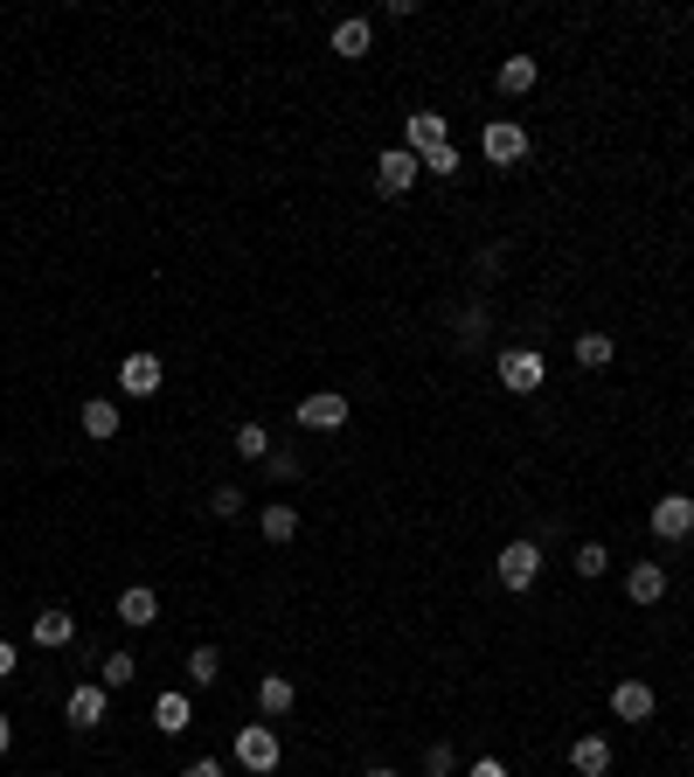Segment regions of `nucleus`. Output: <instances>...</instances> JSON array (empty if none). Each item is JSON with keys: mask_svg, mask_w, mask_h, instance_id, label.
Instances as JSON below:
<instances>
[{"mask_svg": "<svg viewBox=\"0 0 694 777\" xmlns=\"http://www.w3.org/2000/svg\"><path fill=\"white\" fill-rule=\"evenodd\" d=\"M494 577L521 598V590H535V577H542V549H535V541H507L500 562H494Z\"/></svg>", "mask_w": 694, "mask_h": 777, "instance_id": "f257e3e1", "label": "nucleus"}, {"mask_svg": "<svg viewBox=\"0 0 694 777\" xmlns=\"http://www.w3.org/2000/svg\"><path fill=\"white\" fill-rule=\"evenodd\" d=\"M278 757H286V749H278L271 722H244V729H237V764L244 770H278Z\"/></svg>", "mask_w": 694, "mask_h": 777, "instance_id": "f03ea898", "label": "nucleus"}, {"mask_svg": "<svg viewBox=\"0 0 694 777\" xmlns=\"http://www.w3.org/2000/svg\"><path fill=\"white\" fill-rule=\"evenodd\" d=\"M417 174H424V160H417L410 146L375 153V188H382V195H410V188H417Z\"/></svg>", "mask_w": 694, "mask_h": 777, "instance_id": "7ed1b4c3", "label": "nucleus"}, {"mask_svg": "<svg viewBox=\"0 0 694 777\" xmlns=\"http://www.w3.org/2000/svg\"><path fill=\"white\" fill-rule=\"evenodd\" d=\"M479 146H486V160H494V167H521V160H528V133H521L514 118H494V125L479 133Z\"/></svg>", "mask_w": 694, "mask_h": 777, "instance_id": "20e7f679", "label": "nucleus"}, {"mask_svg": "<svg viewBox=\"0 0 694 777\" xmlns=\"http://www.w3.org/2000/svg\"><path fill=\"white\" fill-rule=\"evenodd\" d=\"M542 375H549V361L535 354V348H507V354H500V382L514 388V396H528V388H542Z\"/></svg>", "mask_w": 694, "mask_h": 777, "instance_id": "39448f33", "label": "nucleus"}, {"mask_svg": "<svg viewBox=\"0 0 694 777\" xmlns=\"http://www.w3.org/2000/svg\"><path fill=\"white\" fill-rule=\"evenodd\" d=\"M403 146L417 153V160H424V153H438V146H452L445 112H410V118H403Z\"/></svg>", "mask_w": 694, "mask_h": 777, "instance_id": "423d86ee", "label": "nucleus"}, {"mask_svg": "<svg viewBox=\"0 0 694 777\" xmlns=\"http://www.w3.org/2000/svg\"><path fill=\"white\" fill-rule=\"evenodd\" d=\"M653 535H660V541H687V535H694V500H687V494L653 500Z\"/></svg>", "mask_w": 694, "mask_h": 777, "instance_id": "0eeeda50", "label": "nucleus"}, {"mask_svg": "<svg viewBox=\"0 0 694 777\" xmlns=\"http://www.w3.org/2000/svg\"><path fill=\"white\" fill-rule=\"evenodd\" d=\"M299 424H305V431H341V424H348V396H341V388L305 396V403H299Z\"/></svg>", "mask_w": 694, "mask_h": 777, "instance_id": "6e6552de", "label": "nucleus"}, {"mask_svg": "<svg viewBox=\"0 0 694 777\" xmlns=\"http://www.w3.org/2000/svg\"><path fill=\"white\" fill-rule=\"evenodd\" d=\"M118 388L125 396H160V354H125L118 361Z\"/></svg>", "mask_w": 694, "mask_h": 777, "instance_id": "1a4fd4ad", "label": "nucleus"}, {"mask_svg": "<svg viewBox=\"0 0 694 777\" xmlns=\"http://www.w3.org/2000/svg\"><path fill=\"white\" fill-rule=\"evenodd\" d=\"M653 687L646 681H619V687H611V715H619V722H653Z\"/></svg>", "mask_w": 694, "mask_h": 777, "instance_id": "9d476101", "label": "nucleus"}, {"mask_svg": "<svg viewBox=\"0 0 694 777\" xmlns=\"http://www.w3.org/2000/svg\"><path fill=\"white\" fill-rule=\"evenodd\" d=\"M625 598H632V604H660V598H666V569H660V562H632V569H625Z\"/></svg>", "mask_w": 694, "mask_h": 777, "instance_id": "9b49d317", "label": "nucleus"}, {"mask_svg": "<svg viewBox=\"0 0 694 777\" xmlns=\"http://www.w3.org/2000/svg\"><path fill=\"white\" fill-rule=\"evenodd\" d=\"M153 729H160V736L195 729V702H188V694H160V702H153Z\"/></svg>", "mask_w": 694, "mask_h": 777, "instance_id": "f8f14e48", "label": "nucleus"}, {"mask_svg": "<svg viewBox=\"0 0 694 777\" xmlns=\"http://www.w3.org/2000/svg\"><path fill=\"white\" fill-rule=\"evenodd\" d=\"M570 770H577V777H604V770H611V743H604V736H577V743H570Z\"/></svg>", "mask_w": 694, "mask_h": 777, "instance_id": "ddd939ff", "label": "nucleus"}, {"mask_svg": "<svg viewBox=\"0 0 694 777\" xmlns=\"http://www.w3.org/2000/svg\"><path fill=\"white\" fill-rule=\"evenodd\" d=\"M369 35H375V29H369L362 14L333 21V56H348V63H354V56H369Z\"/></svg>", "mask_w": 694, "mask_h": 777, "instance_id": "4468645a", "label": "nucleus"}, {"mask_svg": "<svg viewBox=\"0 0 694 777\" xmlns=\"http://www.w3.org/2000/svg\"><path fill=\"white\" fill-rule=\"evenodd\" d=\"M105 722V687H70V729H97Z\"/></svg>", "mask_w": 694, "mask_h": 777, "instance_id": "2eb2a0df", "label": "nucleus"}, {"mask_svg": "<svg viewBox=\"0 0 694 777\" xmlns=\"http://www.w3.org/2000/svg\"><path fill=\"white\" fill-rule=\"evenodd\" d=\"M535 76H542V63H535V56H507V63L494 70V84H500L507 97H521V91H535Z\"/></svg>", "mask_w": 694, "mask_h": 777, "instance_id": "dca6fc26", "label": "nucleus"}, {"mask_svg": "<svg viewBox=\"0 0 694 777\" xmlns=\"http://www.w3.org/2000/svg\"><path fill=\"white\" fill-rule=\"evenodd\" d=\"M118 618H125V625H153V618H160V598H153V590L146 583H133V590H125V598H118Z\"/></svg>", "mask_w": 694, "mask_h": 777, "instance_id": "f3484780", "label": "nucleus"}, {"mask_svg": "<svg viewBox=\"0 0 694 777\" xmlns=\"http://www.w3.org/2000/svg\"><path fill=\"white\" fill-rule=\"evenodd\" d=\"M70 639H76V618H70V611H42V618H35V645H49V653H63Z\"/></svg>", "mask_w": 694, "mask_h": 777, "instance_id": "a211bd4d", "label": "nucleus"}, {"mask_svg": "<svg viewBox=\"0 0 694 777\" xmlns=\"http://www.w3.org/2000/svg\"><path fill=\"white\" fill-rule=\"evenodd\" d=\"M84 437L112 445V437H118V403H105V396H97V403H84Z\"/></svg>", "mask_w": 694, "mask_h": 777, "instance_id": "6ab92c4d", "label": "nucleus"}, {"mask_svg": "<svg viewBox=\"0 0 694 777\" xmlns=\"http://www.w3.org/2000/svg\"><path fill=\"white\" fill-rule=\"evenodd\" d=\"M257 708H265V715L292 708V681H286V673H265V681H257Z\"/></svg>", "mask_w": 694, "mask_h": 777, "instance_id": "aec40b11", "label": "nucleus"}, {"mask_svg": "<svg viewBox=\"0 0 694 777\" xmlns=\"http://www.w3.org/2000/svg\"><path fill=\"white\" fill-rule=\"evenodd\" d=\"M299 535V507L292 500H271L265 507V541H292Z\"/></svg>", "mask_w": 694, "mask_h": 777, "instance_id": "412c9836", "label": "nucleus"}, {"mask_svg": "<svg viewBox=\"0 0 694 777\" xmlns=\"http://www.w3.org/2000/svg\"><path fill=\"white\" fill-rule=\"evenodd\" d=\"M188 681L195 687H216L222 681V653H216V645H195V653H188Z\"/></svg>", "mask_w": 694, "mask_h": 777, "instance_id": "4be33fe9", "label": "nucleus"}, {"mask_svg": "<svg viewBox=\"0 0 694 777\" xmlns=\"http://www.w3.org/2000/svg\"><path fill=\"white\" fill-rule=\"evenodd\" d=\"M133 673H139V660H133V653H112L105 666H97V687L118 694V687H133Z\"/></svg>", "mask_w": 694, "mask_h": 777, "instance_id": "5701e85b", "label": "nucleus"}, {"mask_svg": "<svg viewBox=\"0 0 694 777\" xmlns=\"http://www.w3.org/2000/svg\"><path fill=\"white\" fill-rule=\"evenodd\" d=\"M611 354H619V341H611V333H577V361H583V369H604Z\"/></svg>", "mask_w": 694, "mask_h": 777, "instance_id": "b1692460", "label": "nucleus"}, {"mask_svg": "<svg viewBox=\"0 0 694 777\" xmlns=\"http://www.w3.org/2000/svg\"><path fill=\"white\" fill-rule=\"evenodd\" d=\"M237 452L244 458H271V431L265 424H237Z\"/></svg>", "mask_w": 694, "mask_h": 777, "instance_id": "393cba45", "label": "nucleus"}, {"mask_svg": "<svg viewBox=\"0 0 694 777\" xmlns=\"http://www.w3.org/2000/svg\"><path fill=\"white\" fill-rule=\"evenodd\" d=\"M604 569H611V549H604V541H583V549H577V577H604Z\"/></svg>", "mask_w": 694, "mask_h": 777, "instance_id": "a878e982", "label": "nucleus"}, {"mask_svg": "<svg viewBox=\"0 0 694 777\" xmlns=\"http://www.w3.org/2000/svg\"><path fill=\"white\" fill-rule=\"evenodd\" d=\"M237 507H244L237 486H216V494H209V514H216V521H237Z\"/></svg>", "mask_w": 694, "mask_h": 777, "instance_id": "bb28decb", "label": "nucleus"}, {"mask_svg": "<svg viewBox=\"0 0 694 777\" xmlns=\"http://www.w3.org/2000/svg\"><path fill=\"white\" fill-rule=\"evenodd\" d=\"M424 174H458V146H438V153H424Z\"/></svg>", "mask_w": 694, "mask_h": 777, "instance_id": "cd10ccee", "label": "nucleus"}, {"mask_svg": "<svg viewBox=\"0 0 694 777\" xmlns=\"http://www.w3.org/2000/svg\"><path fill=\"white\" fill-rule=\"evenodd\" d=\"M265 473H271V479H299V458H292V452H271Z\"/></svg>", "mask_w": 694, "mask_h": 777, "instance_id": "c85d7f7f", "label": "nucleus"}, {"mask_svg": "<svg viewBox=\"0 0 694 777\" xmlns=\"http://www.w3.org/2000/svg\"><path fill=\"white\" fill-rule=\"evenodd\" d=\"M479 327H486V313H479V305H466V320H458V341H479Z\"/></svg>", "mask_w": 694, "mask_h": 777, "instance_id": "c756f323", "label": "nucleus"}, {"mask_svg": "<svg viewBox=\"0 0 694 777\" xmlns=\"http://www.w3.org/2000/svg\"><path fill=\"white\" fill-rule=\"evenodd\" d=\"M466 777H507V764H500V757H479V764H473Z\"/></svg>", "mask_w": 694, "mask_h": 777, "instance_id": "7c9ffc66", "label": "nucleus"}, {"mask_svg": "<svg viewBox=\"0 0 694 777\" xmlns=\"http://www.w3.org/2000/svg\"><path fill=\"white\" fill-rule=\"evenodd\" d=\"M14 666H21V660H14V645L0 639V681H14Z\"/></svg>", "mask_w": 694, "mask_h": 777, "instance_id": "2f4dec72", "label": "nucleus"}, {"mask_svg": "<svg viewBox=\"0 0 694 777\" xmlns=\"http://www.w3.org/2000/svg\"><path fill=\"white\" fill-rule=\"evenodd\" d=\"M182 777H222V764H216V757H201V764H188Z\"/></svg>", "mask_w": 694, "mask_h": 777, "instance_id": "473e14b6", "label": "nucleus"}, {"mask_svg": "<svg viewBox=\"0 0 694 777\" xmlns=\"http://www.w3.org/2000/svg\"><path fill=\"white\" fill-rule=\"evenodd\" d=\"M14 749V715H0V757Z\"/></svg>", "mask_w": 694, "mask_h": 777, "instance_id": "72a5a7b5", "label": "nucleus"}, {"mask_svg": "<svg viewBox=\"0 0 694 777\" xmlns=\"http://www.w3.org/2000/svg\"><path fill=\"white\" fill-rule=\"evenodd\" d=\"M362 777H396V770H362Z\"/></svg>", "mask_w": 694, "mask_h": 777, "instance_id": "f704fd0d", "label": "nucleus"}]
</instances>
